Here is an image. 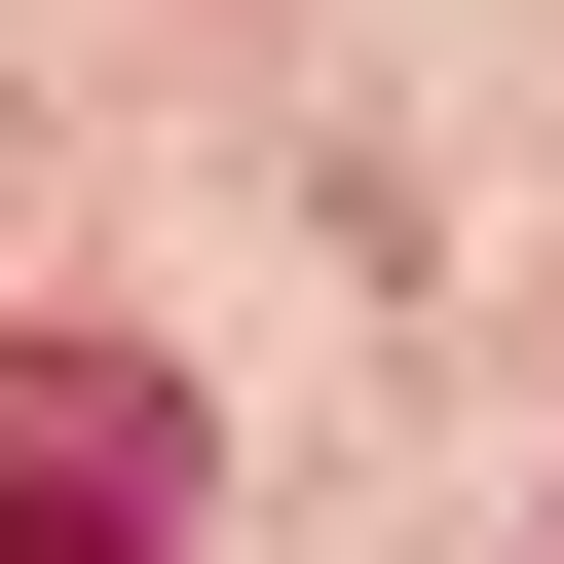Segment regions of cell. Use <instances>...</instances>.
Returning <instances> with one entry per match:
<instances>
[{
	"mask_svg": "<svg viewBox=\"0 0 564 564\" xmlns=\"http://www.w3.org/2000/svg\"><path fill=\"white\" fill-rule=\"evenodd\" d=\"M0 564H188V377H113V339L0 377Z\"/></svg>",
	"mask_w": 564,
	"mask_h": 564,
	"instance_id": "6da1fadb",
	"label": "cell"
}]
</instances>
